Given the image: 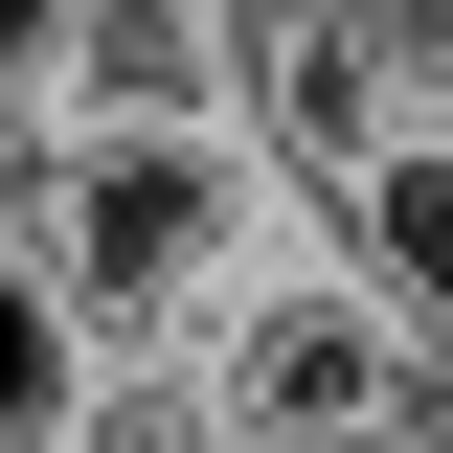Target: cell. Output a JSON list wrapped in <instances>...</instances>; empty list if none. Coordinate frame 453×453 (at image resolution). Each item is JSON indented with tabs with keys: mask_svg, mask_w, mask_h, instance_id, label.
Masks as SVG:
<instances>
[{
	"mask_svg": "<svg viewBox=\"0 0 453 453\" xmlns=\"http://www.w3.org/2000/svg\"><path fill=\"white\" fill-rule=\"evenodd\" d=\"M204 408H226L250 453H408V431H431V340H408L386 295H363L318 226H295L273 273L226 295V340H204Z\"/></svg>",
	"mask_w": 453,
	"mask_h": 453,
	"instance_id": "3957f363",
	"label": "cell"
},
{
	"mask_svg": "<svg viewBox=\"0 0 453 453\" xmlns=\"http://www.w3.org/2000/svg\"><path fill=\"white\" fill-rule=\"evenodd\" d=\"M181 68H204V113L295 181V226H318L363 159L431 136V68L386 46V0H181Z\"/></svg>",
	"mask_w": 453,
	"mask_h": 453,
	"instance_id": "7a4b0ae2",
	"label": "cell"
},
{
	"mask_svg": "<svg viewBox=\"0 0 453 453\" xmlns=\"http://www.w3.org/2000/svg\"><path fill=\"white\" fill-rule=\"evenodd\" d=\"M318 250H340V273H363V295H386V318L453 363V113L408 136V159H363V181H340V204H318Z\"/></svg>",
	"mask_w": 453,
	"mask_h": 453,
	"instance_id": "277c9868",
	"label": "cell"
},
{
	"mask_svg": "<svg viewBox=\"0 0 453 453\" xmlns=\"http://www.w3.org/2000/svg\"><path fill=\"white\" fill-rule=\"evenodd\" d=\"M91 408H113V340L68 318V273L23 250V204H0V453H91Z\"/></svg>",
	"mask_w": 453,
	"mask_h": 453,
	"instance_id": "5b68a950",
	"label": "cell"
},
{
	"mask_svg": "<svg viewBox=\"0 0 453 453\" xmlns=\"http://www.w3.org/2000/svg\"><path fill=\"white\" fill-rule=\"evenodd\" d=\"M91 453H250L204 408V363H113V408H91Z\"/></svg>",
	"mask_w": 453,
	"mask_h": 453,
	"instance_id": "8992f818",
	"label": "cell"
},
{
	"mask_svg": "<svg viewBox=\"0 0 453 453\" xmlns=\"http://www.w3.org/2000/svg\"><path fill=\"white\" fill-rule=\"evenodd\" d=\"M23 250L68 273V318L113 363H204L226 295L295 250V181L226 136V113H68L23 159Z\"/></svg>",
	"mask_w": 453,
	"mask_h": 453,
	"instance_id": "6da1fadb",
	"label": "cell"
}]
</instances>
